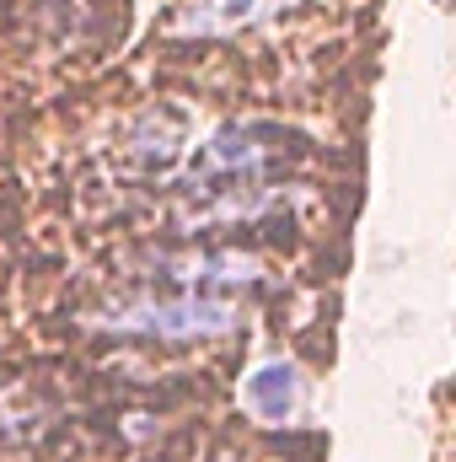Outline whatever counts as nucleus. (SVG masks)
Instances as JSON below:
<instances>
[{"label": "nucleus", "mask_w": 456, "mask_h": 462, "mask_svg": "<svg viewBox=\"0 0 456 462\" xmlns=\"http://www.w3.org/2000/svg\"><path fill=\"white\" fill-rule=\"evenodd\" d=\"M114 334H134V339H161V345H194V339H215L236 328V307L183 291V296H161V301H129L108 312Z\"/></svg>", "instance_id": "obj_1"}, {"label": "nucleus", "mask_w": 456, "mask_h": 462, "mask_svg": "<svg viewBox=\"0 0 456 462\" xmlns=\"http://www.w3.org/2000/svg\"><path fill=\"white\" fill-rule=\"evenodd\" d=\"M242 398H247V414L263 420V425H285L301 403V371L290 360H263L247 371L242 382Z\"/></svg>", "instance_id": "obj_2"}]
</instances>
